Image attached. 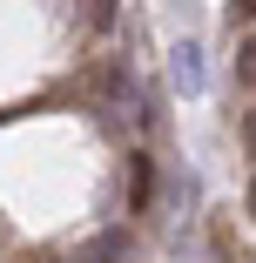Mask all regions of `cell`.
<instances>
[{
  "mask_svg": "<svg viewBox=\"0 0 256 263\" xmlns=\"http://www.w3.org/2000/svg\"><path fill=\"white\" fill-rule=\"evenodd\" d=\"M122 256H128V230H101L74 250V263H122Z\"/></svg>",
  "mask_w": 256,
  "mask_h": 263,
  "instance_id": "cell-2",
  "label": "cell"
},
{
  "mask_svg": "<svg viewBox=\"0 0 256 263\" xmlns=\"http://www.w3.org/2000/svg\"><path fill=\"white\" fill-rule=\"evenodd\" d=\"M236 81H243V88H256V34L236 47Z\"/></svg>",
  "mask_w": 256,
  "mask_h": 263,
  "instance_id": "cell-4",
  "label": "cell"
},
{
  "mask_svg": "<svg viewBox=\"0 0 256 263\" xmlns=\"http://www.w3.org/2000/svg\"><path fill=\"white\" fill-rule=\"evenodd\" d=\"M229 21H256V0H229Z\"/></svg>",
  "mask_w": 256,
  "mask_h": 263,
  "instance_id": "cell-6",
  "label": "cell"
},
{
  "mask_svg": "<svg viewBox=\"0 0 256 263\" xmlns=\"http://www.w3.org/2000/svg\"><path fill=\"white\" fill-rule=\"evenodd\" d=\"M88 21H94V27H108V21H115V0H88Z\"/></svg>",
  "mask_w": 256,
  "mask_h": 263,
  "instance_id": "cell-5",
  "label": "cell"
},
{
  "mask_svg": "<svg viewBox=\"0 0 256 263\" xmlns=\"http://www.w3.org/2000/svg\"><path fill=\"white\" fill-rule=\"evenodd\" d=\"M243 142H249V148H256V108H249V115H243Z\"/></svg>",
  "mask_w": 256,
  "mask_h": 263,
  "instance_id": "cell-7",
  "label": "cell"
},
{
  "mask_svg": "<svg viewBox=\"0 0 256 263\" xmlns=\"http://www.w3.org/2000/svg\"><path fill=\"white\" fill-rule=\"evenodd\" d=\"M169 74H175V88H182V95H202V88H209V68H202V47H195V41H182V47H175Z\"/></svg>",
  "mask_w": 256,
  "mask_h": 263,
  "instance_id": "cell-1",
  "label": "cell"
},
{
  "mask_svg": "<svg viewBox=\"0 0 256 263\" xmlns=\"http://www.w3.org/2000/svg\"><path fill=\"white\" fill-rule=\"evenodd\" d=\"M148 196H155V162H148V155H128V209L135 216L148 209Z\"/></svg>",
  "mask_w": 256,
  "mask_h": 263,
  "instance_id": "cell-3",
  "label": "cell"
},
{
  "mask_svg": "<svg viewBox=\"0 0 256 263\" xmlns=\"http://www.w3.org/2000/svg\"><path fill=\"white\" fill-rule=\"evenodd\" d=\"M249 209H256V189H249Z\"/></svg>",
  "mask_w": 256,
  "mask_h": 263,
  "instance_id": "cell-8",
  "label": "cell"
}]
</instances>
